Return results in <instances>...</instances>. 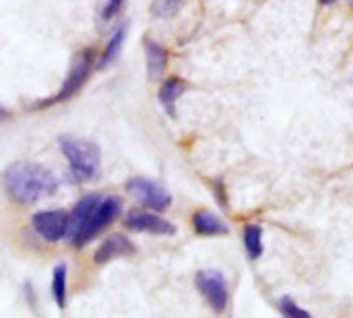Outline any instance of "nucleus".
<instances>
[{"mask_svg": "<svg viewBox=\"0 0 353 318\" xmlns=\"http://www.w3.org/2000/svg\"><path fill=\"white\" fill-rule=\"evenodd\" d=\"M101 201H103V197L99 192H91V195H85L72 207V211L68 213V232H66L68 240H74L87 228L89 219L93 217V213H95V209L99 207Z\"/></svg>", "mask_w": 353, "mask_h": 318, "instance_id": "nucleus-9", "label": "nucleus"}, {"mask_svg": "<svg viewBox=\"0 0 353 318\" xmlns=\"http://www.w3.org/2000/svg\"><path fill=\"white\" fill-rule=\"evenodd\" d=\"M143 46H145V60H147V74H149V79L151 81H157V79H161L163 77V72H165V66H168V50L161 46V43H157L155 39H145L143 41Z\"/></svg>", "mask_w": 353, "mask_h": 318, "instance_id": "nucleus-11", "label": "nucleus"}, {"mask_svg": "<svg viewBox=\"0 0 353 318\" xmlns=\"http://www.w3.org/2000/svg\"><path fill=\"white\" fill-rule=\"evenodd\" d=\"M180 6H182V2L168 0V2H153L151 10H153V14L159 17V19H170V17H174V14L180 10Z\"/></svg>", "mask_w": 353, "mask_h": 318, "instance_id": "nucleus-18", "label": "nucleus"}, {"mask_svg": "<svg viewBox=\"0 0 353 318\" xmlns=\"http://www.w3.org/2000/svg\"><path fill=\"white\" fill-rule=\"evenodd\" d=\"M126 190L132 199H137L145 207V211L151 213H161L172 205V195L165 190V186L149 178H141V176L130 178L126 182Z\"/></svg>", "mask_w": 353, "mask_h": 318, "instance_id": "nucleus-4", "label": "nucleus"}, {"mask_svg": "<svg viewBox=\"0 0 353 318\" xmlns=\"http://www.w3.org/2000/svg\"><path fill=\"white\" fill-rule=\"evenodd\" d=\"M93 64H95V50L85 48V50L77 52L72 56V60H70V70H68V77L64 79L60 91L52 99L41 101V106H52V103H60V101L70 99L83 87V83L89 79V74L93 70Z\"/></svg>", "mask_w": 353, "mask_h": 318, "instance_id": "nucleus-3", "label": "nucleus"}, {"mask_svg": "<svg viewBox=\"0 0 353 318\" xmlns=\"http://www.w3.org/2000/svg\"><path fill=\"white\" fill-rule=\"evenodd\" d=\"M31 226L46 242H60L68 232V213L64 209L39 211L31 217Z\"/></svg>", "mask_w": 353, "mask_h": 318, "instance_id": "nucleus-7", "label": "nucleus"}, {"mask_svg": "<svg viewBox=\"0 0 353 318\" xmlns=\"http://www.w3.org/2000/svg\"><path fill=\"white\" fill-rule=\"evenodd\" d=\"M192 228L199 236H225V234H230V228L225 226V221L207 209L196 211L192 215Z\"/></svg>", "mask_w": 353, "mask_h": 318, "instance_id": "nucleus-12", "label": "nucleus"}, {"mask_svg": "<svg viewBox=\"0 0 353 318\" xmlns=\"http://www.w3.org/2000/svg\"><path fill=\"white\" fill-rule=\"evenodd\" d=\"M188 89L186 81L180 77H170L163 81V85L159 87V103L165 110V114L170 118H176V101L178 97Z\"/></svg>", "mask_w": 353, "mask_h": 318, "instance_id": "nucleus-13", "label": "nucleus"}, {"mask_svg": "<svg viewBox=\"0 0 353 318\" xmlns=\"http://www.w3.org/2000/svg\"><path fill=\"white\" fill-rule=\"evenodd\" d=\"M194 284H196V290L203 294V298L215 312H223L228 308L230 292H228V279L221 271L217 269L199 271L194 275Z\"/></svg>", "mask_w": 353, "mask_h": 318, "instance_id": "nucleus-6", "label": "nucleus"}, {"mask_svg": "<svg viewBox=\"0 0 353 318\" xmlns=\"http://www.w3.org/2000/svg\"><path fill=\"white\" fill-rule=\"evenodd\" d=\"M122 223L126 230L139 232V234H155V236H174L176 234V226L172 221L163 219L159 213H151L145 209L130 211Z\"/></svg>", "mask_w": 353, "mask_h": 318, "instance_id": "nucleus-8", "label": "nucleus"}, {"mask_svg": "<svg viewBox=\"0 0 353 318\" xmlns=\"http://www.w3.org/2000/svg\"><path fill=\"white\" fill-rule=\"evenodd\" d=\"M122 4H124L122 0H110V2H105V4H103V8H101V12H99V14H101V19H103L105 23H108V21H112V19L122 10Z\"/></svg>", "mask_w": 353, "mask_h": 318, "instance_id": "nucleus-19", "label": "nucleus"}, {"mask_svg": "<svg viewBox=\"0 0 353 318\" xmlns=\"http://www.w3.org/2000/svg\"><path fill=\"white\" fill-rule=\"evenodd\" d=\"M60 151L70 166V176L74 182L93 180L101 170V151L99 145L87 139H72L60 137L58 139Z\"/></svg>", "mask_w": 353, "mask_h": 318, "instance_id": "nucleus-2", "label": "nucleus"}, {"mask_svg": "<svg viewBox=\"0 0 353 318\" xmlns=\"http://www.w3.org/2000/svg\"><path fill=\"white\" fill-rule=\"evenodd\" d=\"M279 306H281V312H283V317L285 318H314L310 312H306L304 308H300L292 298H281V302H279Z\"/></svg>", "mask_w": 353, "mask_h": 318, "instance_id": "nucleus-17", "label": "nucleus"}, {"mask_svg": "<svg viewBox=\"0 0 353 318\" xmlns=\"http://www.w3.org/2000/svg\"><path fill=\"white\" fill-rule=\"evenodd\" d=\"M0 118H8V112H6V110H2V108H0Z\"/></svg>", "mask_w": 353, "mask_h": 318, "instance_id": "nucleus-20", "label": "nucleus"}, {"mask_svg": "<svg viewBox=\"0 0 353 318\" xmlns=\"http://www.w3.org/2000/svg\"><path fill=\"white\" fill-rule=\"evenodd\" d=\"M126 31H128V25H126V23H122V25L114 31V35L110 37L108 46L103 48V52H101V56H99V62H97L99 70H103V68H108L110 64L116 62V58H118V54H120V50H122V46H124Z\"/></svg>", "mask_w": 353, "mask_h": 318, "instance_id": "nucleus-14", "label": "nucleus"}, {"mask_svg": "<svg viewBox=\"0 0 353 318\" xmlns=\"http://www.w3.org/2000/svg\"><path fill=\"white\" fill-rule=\"evenodd\" d=\"M134 252H137V246L132 244V240H128L124 234H114V236H108L99 244V248L93 255V261L97 265H105L114 259H124V257H130Z\"/></svg>", "mask_w": 353, "mask_h": 318, "instance_id": "nucleus-10", "label": "nucleus"}, {"mask_svg": "<svg viewBox=\"0 0 353 318\" xmlns=\"http://www.w3.org/2000/svg\"><path fill=\"white\" fill-rule=\"evenodd\" d=\"M68 269L64 263H60L56 269H54V275H52V296H54V302L58 304L60 310L66 308V294H68Z\"/></svg>", "mask_w": 353, "mask_h": 318, "instance_id": "nucleus-15", "label": "nucleus"}, {"mask_svg": "<svg viewBox=\"0 0 353 318\" xmlns=\"http://www.w3.org/2000/svg\"><path fill=\"white\" fill-rule=\"evenodd\" d=\"M122 213V199L120 197H103V201L99 203V207L95 209L93 217L89 219L87 228L72 240V244L77 248L87 246L89 242H93L105 228H110Z\"/></svg>", "mask_w": 353, "mask_h": 318, "instance_id": "nucleus-5", "label": "nucleus"}, {"mask_svg": "<svg viewBox=\"0 0 353 318\" xmlns=\"http://www.w3.org/2000/svg\"><path fill=\"white\" fill-rule=\"evenodd\" d=\"M244 246L248 252V259L256 261L263 257L265 252V244H263V228L256 223H248L244 228Z\"/></svg>", "mask_w": 353, "mask_h": 318, "instance_id": "nucleus-16", "label": "nucleus"}, {"mask_svg": "<svg viewBox=\"0 0 353 318\" xmlns=\"http://www.w3.org/2000/svg\"><path fill=\"white\" fill-rule=\"evenodd\" d=\"M4 192L19 205H35L56 195L60 182L54 172L35 161L10 163L2 174Z\"/></svg>", "mask_w": 353, "mask_h": 318, "instance_id": "nucleus-1", "label": "nucleus"}]
</instances>
